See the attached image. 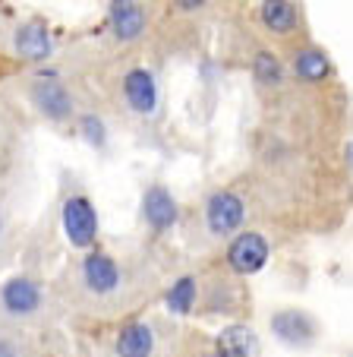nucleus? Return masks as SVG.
I'll return each mask as SVG.
<instances>
[{"instance_id": "obj_1", "label": "nucleus", "mask_w": 353, "mask_h": 357, "mask_svg": "<svg viewBox=\"0 0 353 357\" xmlns=\"http://www.w3.org/2000/svg\"><path fill=\"white\" fill-rule=\"evenodd\" d=\"M63 231H67L70 243H76V247L95 243L98 215H95L92 202H88L86 196H70V199L63 202Z\"/></svg>"}, {"instance_id": "obj_2", "label": "nucleus", "mask_w": 353, "mask_h": 357, "mask_svg": "<svg viewBox=\"0 0 353 357\" xmlns=\"http://www.w3.org/2000/svg\"><path fill=\"white\" fill-rule=\"evenodd\" d=\"M227 259H230V266L237 272L253 275V272H259L262 266H265V259H268V241L262 234H256V231H246V234H240L237 241L230 243Z\"/></svg>"}, {"instance_id": "obj_3", "label": "nucleus", "mask_w": 353, "mask_h": 357, "mask_svg": "<svg viewBox=\"0 0 353 357\" xmlns=\"http://www.w3.org/2000/svg\"><path fill=\"white\" fill-rule=\"evenodd\" d=\"M243 222V199L233 193H214L208 199V228L214 234H230Z\"/></svg>"}, {"instance_id": "obj_4", "label": "nucleus", "mask_w": 353, "mask_h": 357, "mask_svg": "<svg viewBox=\"0 0 353 357\" xmlns=\"http://www.w3.org/2000/svg\"><path fill=\"white\" fill-rule=\"evenodd\" d=\"M272 329H274V335H278L281 342L297 344V348L309 344V342H313V335H315L313 319H309L306 313H300V310H281V313H274V317H272Z\"/></svg>"}, {"instance_id": "obj_5", "label": "nucleus", "mask_w": 353, "mask_h": 357, "mask_svg": "<svg viewBox=\"0 0 353 357\" xmlns=\"http://www.w3.org/2000/svg\"><path fill=\"white\" fill-rule=\"evenodd\" d=\"M142 212H146V222L158 231L171 228V225L177 222V202H173V196L167 193L164 187L148 190L146 199H142Z\"/></svg>"}, {"instance_id": "obj_6", "label": "nucleus", "mask_w": 353, "mask_h": 357, "mask_svg": "<svg viewBox=\"0 0 353 357\" xmlns=\"http://www.w3.org/2000/svg\"><path fill=\"white\" fill-rule=\"evenodd\" d=\"M82 272H86V284L95 294H111V291L117 288V282H120L117 263H113L111 257H104V253H92V257L86 259V266H82Z\"/></svg>"}, {"instance_id": "obj_7", "label": "nucleus", "mask_w": 353, "mask_h": 357, "mask_svg": "<svg viewBox=\"0 0 353 357\" xmlns=\"http://www.w3.org/2000/svg\"><path fill=\"white\" fill-rule=\"evenodd\" d=\"M38 303H41V291L32 278H13V282H7V288H3V307L10 313L26 317V313L38 310Z\"/></svg>"}, {"instance_id": "obj_8", "label": "nucleus", "mask_w": 353, "mask_h": 357, "mask_svg": "<svg viewBox=\"0 0 353 357\" xmlns=\"http://www.w3.org/2000/svg\"><path fill=\"white\" fill-rule=\"evenodd\" d=\"M218 354L224 357H259V338L249 326H227L218 335Z\"/></svg>"}, {"instance_id": "obj_9", "label": "nucleus", "mask_w": 353, "mask_h": 357, "mask_svg": "<svg viewBox=\"0 0 353 357\" xmlns=\"http://www.w3.org/2000/svg\"><path fill=\"white\" fill-rule=\"evenodd\" d=\"M32 98L47 117H54V121L67 117L70 108H73V105H70L67 89H63L61 82H38V86L32 89Z\"/></svg>"}, {"instance_id": "obj_10", "label": "nucleus", "mask_w": 353, "mask_h": 357, "mask_svg": "<svg viewBox=\"0 0 353 357\" xmlns=\"http://www.w3.org/2000/svg\"><path fill=\"white\" fill-rule=\"evenodd\" d=\"M127 98L139 114H152L155 101H158V89H155L152 73H146V70H133V73L127 76Z\"/></svg>"}, {"instance_id": "obj_11", "label": "nucleus", "mask_w": 353, "mask_h": 357, "mask_svg": "<svg viewBox=\"0 0 353 357\" xmlns=\"http://www.w3.org/2000/svg\"><path fill=\"white\" fill-rule=\"evenodd\" d=\"M155 348V335L146 323H133L120 332L117 338V354L120 357H152Z\"/></svg>"}, {"instance_id": "obj_12", "label": "nucleus", "mask_w": 353, "mask_h": 357, "mask_svg": "<svg viewBox=\"0 0 353 357\" xmlns=\"http://www.w3.org/2000/svg\"><path fill=\"white\" fill-rule=\"evenodd\" d=\"M142 22L146 16H142L139 0H113V29L120 38H136L142 32Z\"/></svg>"}, {"instance_id": "obj_13", "label": "nucleus", "mask_w": 353, "mask_h": 357, "mask_svg": "<svg viewBox=\"0 0 353 357\" xmlns=\"http://www.w3.org/2000/svg\"><path fill=\"white\" fill-rule=\"evenodd\" d=\"M16 47H19V54L29 57V61H45L47 51H51V38H47L45 26H26L16 35Z\"/></svg>"}, {"instance_id": "obj_14", "label": "nucleus", "mask_w": 353, "mask_h": 357, "mask_svg": "<svg viewBox=\"0 0 353 357\" xmlns=\"http://www.w3.org/2000/svg\"><path fill=\"white\" fill-rule=\"evenodd\" d=\"M262 20L272 32H290L297 16H293V7L287 0H265L262 3Z\"/></svg>"}, {"instance_id": "obj_15", "label": "nucleus", "mask_w": 353, "mask_h": 357, "mask_svg": "<svg viewBox=\"0 0 353 357\" xmlns=\"http://www.w3.org/2000/svg\"><path fill=\"white\" fill-rule=\"evenodd\" d=\"M193 301H196V282L189 275L180 278V282L167 291V307L173 313H189L193 310Z\"/></svg>"}, {"instance_id": "obj_16", "label": "nucleus", "mask_w": 353, "mask_h": 357, "mask_svg": "<svg viewBox=\"0 0 353 357\" xmlns=\"http://www.w3.org/2000/svg\"><path fill=\"white\" fill-rule=\"evenodd\" d=\"M297 73L306 76V79H322V76L328 73L325 54H319V51H303V54L297 57Z\"/></svg>"}, {"instance_id": "obj_17", "label": "nucleus", "mask_w": 353, "mask_h": 357, "mask_svg": "<svg viewBox=\"0 0 353 357\" xmlns=\"http://www.w3.org/2000/svg\"><path fill=\"white\" fill-rule=\"evenodd\" d=\"M256 70H259V76L265 82H278L281 79V67H278V61H274L272 54H259V57H256Z\"/></svg>"}, {"instance_id": "obj_18", "label": "nucleus", "mask_w": 353, "mask_h": 357, "mask_svg": "<svg viewBox=\"0 0 353 357\" xmlns=\"http://www.w3.org/2000/svg\"><path fill=\"white\" fill-rule=\"evenodd\" d=\"M82 127H86V136H88V142H104V133H101V123L95 121V117H86V121H82Z\"/></svg>"}, {"instance_id": "obj_19", "label": "nucleus", "mask_w": 353, "mask_h": 357, "mask_svg": "<svg viewBox=\"0 0 353 357\" xmlns=\"http://www.w3.org/2000/svg\"><path fill=\"white\" fill-rule=\"evenodd\" d=\"M0 357H19V351H16L10 342H0Z\"/></svg>"}, {"instance_id": "obj_20", "label": "nucleus", "mask_w": 353, "mask_h": 357, "mask_svg": "<svg viewBox=\"0 0 353 357\" xmlns=\"http://www.w3.org/2000/svg\"><path fill=\"white\" fill-rule=\"evenodd\" d=\"M208 357H224V354H208Z\"/></svg>"}]
</instances>
